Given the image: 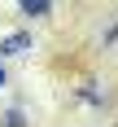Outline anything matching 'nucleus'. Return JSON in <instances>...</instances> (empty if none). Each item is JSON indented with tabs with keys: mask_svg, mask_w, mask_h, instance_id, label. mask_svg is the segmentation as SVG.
Returning a JSON list of instances; mask_svg holds the SVG:
<instances>
[{
	"mask_svg": "<svg viewBox=\"0 0 118 127\" xmlns=\"http://www.w3.org/2000/svg\"><path fill=\"white\" fill-rule=\"evenodd\" d=\"M31 48V35H9V39H0V53H22Z\"/></svg>",
	"mask_w": 118,
	"mask_h": 127,
	"instance_id": "f257e3e1",
	"label": "nucleus"
},
{
	"mask_svg": "<svg viewBox=\"0 0 118 127\" xmlns=\"http://www.w3.org/2000/svg\"><path fill=\"white\" fill-rule=\"evenodd\" d=\"M52 4L48 0H22V13H48Z\"/></svg>",
	"mask_w": 118,
	"mask_h": 127,
	"instance_id": "f03ea898",
	"label": "nucleus"
},
{
	"mask_svg": "<svg viewBox=\"0 0 118 127\" xmlns=\"http://www.w3.org/2000/svg\"><path fill=\"white\" fill-rule=\"evenodd\" d=\"M4 127H26V114L22 110H9V114H4Z\"/></svg>",
	"mask_w": 118,
	"mask_h": 127,
	"instance_id": "7ed1b4c3",
	"label": "nucleus"
},
{
	"mask_svg": "<svg viewBox=\"0 0 118 127\" xmlns=\"http://www.w3.org/2000/svg\"><path fill=\"white\" fill-rule=\"evenodd\" d=\"M0 83H4V70H0Z\"/></svg>",
	"mask_w": 118,
	"mask_h": 127,
	"instance_id": "20e7f679",
	"label": "nucleus"
}]
</instances>
